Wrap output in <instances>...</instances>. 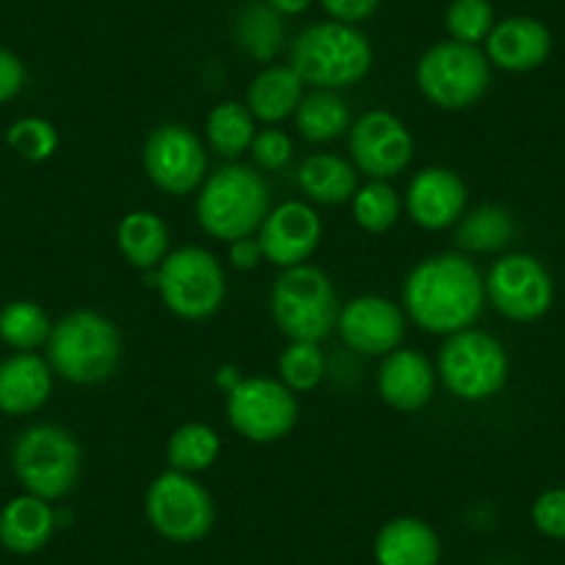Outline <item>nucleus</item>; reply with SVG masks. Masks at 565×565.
I'll return each mask as SVG.
<instances>
[{
    "label": "nucleus",
    "instance_id": "23",
    "mask_svg": "<svg viewBox=\"0 0 565 565\" xmlns=\"http://www.w3.org/2000/svg\"><path fill=\"white\" fill-rule=\"evenodd\" d=\"M302 97H306V84L295 73V67L291 64H269L249 81L244 106L260 122L277 125L282 119L295 117Z\"/></svg>",
    "mask_w": 565,
    "mask_h": 565
},
{
    "label": "nucleus",
    "instance_id": "5",
    "mask_svg": "<svg viewBox=\"0 0 565 565\" xmlns=\"http://www.w3.org/2000/svg\"><path fill=\"white\" fill-rule=\"evenodd\" d=\"M271 319L289 341L322 344L339 322L341 302L335 286L322 269L311 264L282 269L271 286Z\"/></svg>",
    "mask_w": 565,
    "mask_h": 565
},
{
    "label": "nucleus",
    "instance_id": "40",
    "mask_svg": "<svg viewBox=\"0 0 565 565\" xmlns=\"http://www.w3.org/2000/svg\"><path fill=\"white\" fill-rule=\"evenodd\" d=\"M227 255H231V264L236 266L238 271H249L260 264L264 258V249H260L258 236L236 238V242L227 244Z\"/></svg>",
    "mask_w": 565,
    "mask_h": 565
},
{
    "label": "nucleus",
    "instance_id": "20",
    "mask_svg": "<svg viewBox=\"0 0 565 565\" xmlns=\"http://www.w3.org/2000/svg\"><path fill=\"white\" fill-rule=\"evenodd\" d=\"M53 369L36 352H12L0 361V413L31 416L53 394Z\"/></svg>",
    "mask_w": 565,
    "mask_h": 565
},
{
    "label": "nucleus",
    "instance_id": "4",
    "mask_svg": "<svg viewBox=\"0 0 565 565\" xmlns=\"http://www.w3.org/2000/svg\"><path fill=\"white\" fill-rule=\"evenodd\" d=\"M45 350L47 363L58 377L75 385H97L117 372L122 361V335L111 319L84 308L53 322Z\"/></svg>",
    "mask_w": 565,
    "mask_h": 565
},
{
    "label": "nucleus",
    "instance_id": "15",
    "mask_svg": "<svg viewBox=\"0 0 565 565\" xmlns=\"http://www.w3.org/2000/svg\"><path fill=\"white\" fill-rule=\"evenodd\" d=\"M335 330L358 355L385 358L405 339V313L388 297L363 295L341 306Z\"/></svg>",
    "mask_w": 565,
    "mask_h": 565
},
{
    "label": "nucleus",
    "instance_id": "12",
    "mask_svg": "<svg viewBox=\"0 0 565 565\" xmlns=\"http://www.w3.org/2000/svg\"><path fill=\"white\" fill-rule=\"evenodd\" d=\"M141 164L156 189L172 198L198 192L209 178V156L192 128L181 122L159 125L145 141Z\"/></svg>",
    "mask_w": 565,
    "mask_h": 565
},
{
    "label": "nucleus",
    "instance_id": "1",
    "mask_svg": "<svg viewBox=\"0 0 565 565\" xmlns=\"http://www.w3.org/2000/svg\"><path fill=\"white\" fill-rule=\"evenodd\" d=\"M486 277L460 253H438L418 260L402 282L405 313L433 335L475 328L486 308Z\"/></svg>",
    "mask_w": 565,
    "mask_h": 565
},
{
    "label": "nucleus",
    "instance_id": "30",
    "mask_svg": "<svg viewBox=\"0 0 565 565\" xmlns=\"http://www.w3.org/2000/svg\"><path fill=\"white\" fill-rule=\"evenodd\" d=\"M53 322L34 300H12L0 308V341L14 352H36L51 339Z\"/></svg>",
    "mask_w": 565,
    "mask_h": 565
},
{
    "label": "nucleus",
    "instance_id": "31",
    "mask_svg": "<svg viewBox=\"0 0 565 565\" xmlns=\"http://www.w3.org/2000/svg\"><path fill=\"white\" fill-rule=\"evenodd\" d=\"M222 441L214 427L203 422L181 424L167 444V460L170 469L183 475H200L220 460Z\"/></svg>",
    "mask_w": 565,
    "mask_h": 565
},
{
    "label": "nucleus",
    "instance_id": "14",
    "mask_svg": "<svg viewBox=\"0 0 565 565\" xmlns=\"http://www.w3.org/2000/svg\"><path fill=\"white\" fill-rule=\"evenodd\" d=\"M413 136L391 111L374 108L358 117L350 128V156L358 172L372 181H391L413 161Z\"/></svg>",
    "mask_w": 565,
    "mask_h": 565
},
{
    "label": "nucleus",
    "instance_id": "38",
    "mask_svg": "<svg viewBox=\"0 0 565 565\" xmlns=\"http://www.w3.org/2000/svg\"><path fill=\"white\" fill-rule=\"evenodd\" d=\"M319 3L330 14V20H339V23L350 25L366 23L380 9V0H319Z\"/></svg>",
    "mask_w": 565,
    "mask_h": 565
},
{
    "label": "nucleus",
    "instance_id": "36",
    "mask_svg": "<svg viewBox=\"0 0 565 565\" xmlns=\"http://www.w3.org/2000/svg\"><path fill=\"white\" fill-rule=\"evenodd\" d=\"M249 156H253L258 170L280 172L282 167H289L291 156H295V145H291L289 134H282L280 128H264L255 134L253 145H249Z\"/></svg>",
    "mask_w": 565,
    "mask_h": 565
},
{
    "label": "nucleus",
    "instance_id": "16",
    "mask_svg": "<svg viewBox=\"0 0 565 565\" xmlns=\"http://www.w3.org/2000/svg\"><path fill=\"white\" fill-rule=\"evenodd\" d=\"M260 249L269 264L280 269L308 264L322 242V220L317 211L302 200H289L266 214L258 231Z\"/></svg>",
    "mask_w": 565,
    "mask_h": 565
},
{
    "label": "nucleus",
    "instance_id": "7",
    "mask_svg": "<svg viewBox=\"0 0 565 565\" xmlns=\"http://www.w3.org/2000/svg\"><path fill=\"white\" fill-rule=\"evenodd\" d=\"M416 84L433 106L444 111H463L491 86V62L480 45L463 42H438L427 47L416 64Z\"/></svg>",
    "mask_w": 565,
    "mask_h": 565
},
{
    "label": "nucleus",
    "instance_id": "17",
    "mask_svg": "<svg viewBox=\"0 0 565 565\" xmlns=\"http://www.w3.org/2000/svg\"><path fill=\"white\" fill-rule=\"evenodd\" d=\"M469 192L458 172L447 167H424L405 192V211L424 231H447L466 214Z\"/></svg>",
    "mask_w": 565,
    "mask_h": 565
},
{
    "label": "nucleus",
    "instance_id": "10",
    "mask_svg": "<svg viewBox=\"0 0 565 565\" xmlns=\"http://www.w3.org/2000/svg\"><path fill=\"white\" fill-rule=\"evenodd\" d=\"M145 515L167 541L198 543L214 530L216 504L194 475L170 469L150 482L145 493Z\"/></svg>",
    "mask_w": 565,
    "mask_h": 565
},
{
    "label": "nucleus",
    "instance_id": "22",
    "mask_svg": "<svg viewBox=\"0 0 565 565\" xmlns=\"http://www.w3.org/2000/svg\"><path fill=\"white\" fill-rule=\"evenodd\" d=\"M56 532V510L40 497H14L0 510V546L12 554H34L47 546Z\"/></svg>",
    "mask_w": 565,
    "mask_h": 565
},
{
    "label": "nucleus",
    "instance_id": "9",
    "mask_svg": "<svg viewBox=\"0 0 565 565\" xmlns=\"http://www.w3.org/2000/svg\"><path fill=\"white\" fill-rule=\"evenodd\" d=\"M156 289L167 311L186 322H203L225 302V269L209 249L178 247L156 269Z\"/></svg>",
    "mask_w": 565,
    "mask_h": 565
},
{
    "label": "nucleus",
    "instance_id": "41",
    "mask_svg": "<svg viewBox=\"0 0 565 565\" xmlns=\"http://www.w3.org/2000/svg\"><path fill=\"white\" fill-rule=\"evenodd\" d=\"M266 3H269L277 14H282V18H297V14L308 12V7H311L313 0H266Z\"/></svg>",
    "mask_w": 565,
    "mask_h": 565
},
{
    "label": "nucleus",
    "instance_id": "34",
    "mask_svg": "<svg viewBox=\"0 0 565 565\" xmlns=\"http://www.w3.org/2000/svg\"><path fill=\"white\" fill-rule=\"evenodd\" d=\"M497 25L491 0H452L447 9L449 40L463 45H480Z\"/></svg>",
    "mask_w": 565,
    "mask_h": 565
},
{
    "label": "nucleus",
    "instance_id": "21",
    "mask_svg": "<svg viewBox=\"0 0 565 565\" xmlns=\"http://www.w3.org/2000/svg\"><path fill=\"white\" fill-rule=\"evenodd\" d=\"M377 565H438L441 563V537L427 521L402 515L383 524L374 537Z\"/></svg>",
    "mask_w": 565,
    "mask_h": 565
},
{
    "label": "nucleus",
    "instance_id": "29",
    "mask_svg": "<svg viewBox=\"0 0 565 565\" xmlns=\"http://www.w3.org/2000/svg\"><path fill=\"white\" fill-rule=\"evenodd\" d=\"M255 134H258L255 117L244 103H220L211 108L209 119H205V136H209L211 150L222 159H238L242 153H247Z\"/></svg>",
    "mask_w": 565,
    "mask_h": 565
},
{
    "label": "nucleus",
    "instance_id": "25",
    "mask_svg": "<svg viewBox=\"0 0 565 565\" xmlns=\"http://www.w3.org/2000/svg\"><path fill=\"white\" fill-rule=\"evenodd\" d=\"M297 183L308 200L322 205L350 203L358 192V170L335 153H313L302 161Z\"/></svg>",
    "mask_w": 565,
    "mask_h": 565
},
{
    "label": "nucleus",
    "instance_id": "13",
    "mask_svg": "<svg viewBox=\"0 0 565 565\" xmlns=\"http://www.w3.org/2000/svg\"><path fill=\"white\" fill-rule=\"evenodd\" d=\"M486 300L510 322H537L554 302L552 275L535 255L510 253L486 275Z\"/></svg>",
    "mask_w": 565,
    "mask_h": 565
},
{
    "label": "nucleus",
    "instance_id": "8",
    "mask_svg": "<svg viewBox=\"0 0 565 565\" xmlns=\"http://www.w3.org/2000/svg\"><path fill=\"white\" fill-rule=\"evenodd\" d=\"M438 380L463 402H486L504 388L510 358L502 341L482 330H460L447 335L438 352Z\"/></svg>",
    "mask_w": 565,
    "mask_h": 565
},
{
    "label": "nucleus",
    "instance_id": "39",
    "mask_svg": "<svg viewBox=\"0 0 565 565\" xmlns=\"http://www.w3.org/2000/svg\"><path fill=\"white\" fill-rule=\"evenodd\" d=\"M25 67L18 53L0 45V103H9L23 92Z\"/></svg>",
    "mask_w": 565,
    "mask_h": 565
},
{
    "label": "nucleus",
    "instance_id": "27",
    "mask_svg": "<svg viewBox=\"0 0 565 565\" xmlns=\"http://www.w3.org/2000/svg\"><path fill=\"white\" fill-rule=\"evenodd\" d=\"M233 36L249 58L269 64L275 62L282 42H286V23H282V14H277L266 0L264 3H247L236 14Z\"/></svg>",
    "mask_w": 565,
    "mask_h": 565
},
{
    "label": "nucleus",
    "instance_id": "18",
    "mask_svg": "<svg viewBox=\"0 0 565 565\" xmlns=\"http://www.w3.org/2000/svg\"><path fill=\"white\" fill-rule=\"evenodd\" d=\"M552 31L535 18L513 14L493 25L486 40V56L491 67L504 73H532L552 56Z\"/></svg>",
    "mask_w": 565,
    "mask_h": 565
},
{
    "label": "nucleus",
    "instance_id": "37",
    "mask_svg": "<svg viewBox=\"0 0 565 565\" xmlns=\"http://www.w3.org/2000/svg\"><path fill=\"white\" fill-rule=\"evenodd\" d=\"M532 524L541 535L565 541V488H548L535 499Z\"/></svg>",
    "mask_w": 565,
    "mask_h": 565
},
{
    "label": "nucleus",
    "instance_id": "33",
    "mask_svg": "<svg viewBox=\"0 0 565 565\" xmlns=\"http://www.w3.org/2000/svg\"><path fill=\"white\" fill-rule=\"evenodd\" d=\"M352 203V216L366 233H385L399 222L402 200L388 181H369L358 186Z\"/></svg>",
    "mask_w": 565,
    "mask_h": 565
},
{
    "label": "nucleus",
    "instance_id": "26",
    "mask_svg": "<svg viewBox=\"0 0 565 565\" xmlns=\"http://www.w3.org/2000/svg\"><path fill=\"white\" fill-rule=\"evenodd\" d=\"M295 125L302 139L313 141V145H324V141H335L350 134L352 114L339 92L313 89L297 106Z\"/></svg>",
    "mask_w": 565,
    "mask_h": 565
},
{
    "label": "nucleus",
    "instance_id": "24",
    "mask_svg": "<svg viewBox=\"0 0 565 565\" xmlns=\"http://www.w3.org/2000/svg\"><path fill=\"white\" fill-rule=\"evenodd\" d=\"M117 247L136 269H159L170 255V227L153 211H130L117 225Z\"/></svg>",
    "mask_w": 565,
    "mask_h": 565
},
{
    "label": "nucleus",
    "instance_id": "3",
    "mask_svg": "<svg viewBox=\"0 0 565 565\" xmlns=\"http://www.w3.org/2000/svg\"><path fill=\"white\" fill-rule=\"evenodd\" d=\"M269 203V186L255 167L225 164L200 186L198 222L209 236L231 244L260 231Z\"/></svg>",
    "mask_w": 565,
    "mask_h": 565
},
{
    "label": "nucleus",
    "instance_id": "32",
    "mask_svg": "<svg viewBox=\"0 0 565 565\" xmlns=\"http://www.w3.org/2000/svg\"><path fill=\"white\" fill-rule=\"evenodd\" d=\"M328 374V358L317 341H291L277 361V380L295 394L313 391Z\"/></svg>",
    "mask_w": 565,
    "mask_h": 565
},
{
    "label": "nucleus",
    "instance_id": "2",
    "mask_svg": "<svg viewBox=\"0 0 565 565\" xmlns=\"http://www.w3.org/2000/svg\"><path fill=\"white\" fill-rule=\"evenodd\" d=\"M289 64L311 89L339 92L366 78L374 51L358 25L328 20L297 34L289 47Z\"/></svg>",
    "mask_w": 565,
    "mask_h": 565
},
{
    "label": "nucleus",
    "instance_id": "11",
    "mask_svg": "<svg viewBox=\"0 0 565 565\" xmlns=\"http://www.w3.org/2000/svg\"><path fill=\"white\" fill-rule=\"evenodd\" d=\"M227 422L253 444H275L295 430L300 402L291 388L275 377H242L225 402Z\"/></svg>",
    "mask_w": 565,
    "mask_h": 565
},
{
    "label": "nucleus",
    "instance_id": "35",
    "mask_svg": "<svg viewBox=\"0 0 565 565\" xmlns=\"http://www.w3.org/2000/svg\"><path fill=\"white\" fill-rule=\"evenodd\" d=\"M7 145L25 161H47L58 150V130L42 117H23L9 125Z\"/></svg>",
    "mask_w": 565,
    "mask_h": 565
},
{
    "label": "nucleus",
    "instance_id": "6",
    "mask_svg": "<svg viewBox=\"0 0 565 565\" xmlns=\"http://www.w3.org/2000/svg\"><path fill=\"white\" fill-rule=\"evenodd\" d=\"M81 444L56 424H34L12 447V469L25 493L45 502L64 499L81 480Z\"/></svg>",
    "mask_w": 565,
    "mask_h": 565
},
{
    "label": "nucleus",
    "instance_id": "28",
    "mask_svg": "<svg viewBox=\"0 0 565 565\" xmlns=\"http://www.w3.org/2000/svg\"><path fill=\"white\" fill-rule=\"evenodd\" d=\"M515 236V222L508 209L502 205H480V209L469 211L460 216L458 227H455V244L463 253L486 255L499 253L508 247Z\"/></svg>",
    "mask_w": 565,
    "mask_h": 565
},
{
    "label": "nucleus",
    "instance_id": "19",
    "mask_svg": "<svg viewBox=\"0 0 565 565\" xmlns=\"http://www.w3.org/2000/svg\"><path fill=\"white\" fill-rule=\"evenodd\" d=\"M438 372L430 358L416 350H394L383 358L377 372L380 399L399 413L422 411L436 394Z\"/></svg>",
    "mask_w": 565,
    "mask_h": 565
}]
</instances>
